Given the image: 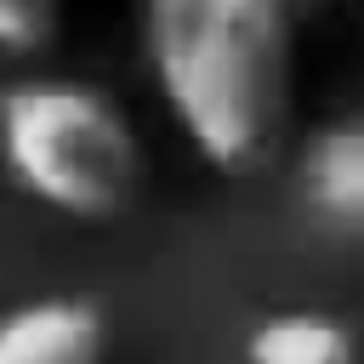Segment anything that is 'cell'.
<instances>
[{"instance_id":"8992f818","label":"cell","mask_w":364,"mask_h":364,"mask_svg":"<svg viewBox=\"0 0 364 364\" xmlns=\"http://www.w3.org/2000/svg\"><path fill=\"white\" fill-rule=\"evenodd\" d=\"M63 23V0H0V51L28 57L40 46L57 40Z\"/></svg>"},{"instance_id":"6da1fadb","label":"cell","mask_w":364,"mask_h":364,"mask_svg":"<svg viewBox=\"0 0 364 364\" xmlns=\"http://www.w3.org/2000/svg\"><path fill=\"white\" fill-rule=\"evenodd\" d=\"M142 51L210 171L250 176L279 154L296 91V0H148Z\"/></svg>"},{"instance_id":"7a4b0ae2","label":"cell","mask_w":364,"mask_h":364,"mask_svg":"<svg viewBox=\"0 0 364 364\" xmlns=\"http://www.w3.org/2000/svg\"><path fill=\"white\" fill-rule=\"evenodd\" d=\"M0 165L28 199L74 222H108L142 188V142L125 108L74 80L0 91Z\"/></svg>"},{"instance_id":"3957f363","label":"cell","mask_w":364,"mask_h":364,"mask_svg":"<svg viewBox=\"0 0 364 364\" xmlns=\"http://www.w3.org/2000/svg\"><path fill=\"white\" fill-rule=\"evenodd\" d=\"M102 313L74 296H46L0 318V364H102Z\"/></svg>"},{"instance_id":"277c9868","label":"cell","mask_w":364,"mask_h":364,"mask_svg":"<svg viewBox=\"0 0 364 364\" xmlns=\"http://www.w3.org/2000/svg\"><path fill=\"white\" fill-rule=\"evenodd\" d=\"M301 188L307 205L330 222L364 228V119L330 125L301 154Z\"/></svg>"},{"instance_id":"5b68a950","label":"cell","mask_w":364,"mask_h":364,"mask_svg":"<svg viewBox=\"0 0 364 364\" xmlns=\"http://www.w3.org/2000/svg\"><path fill=\"white\" fill-rule=\"evenodd\" d=\"M250 364H358V341L324 313H273L245 341Z\"/></svg>"}]
</instances>
